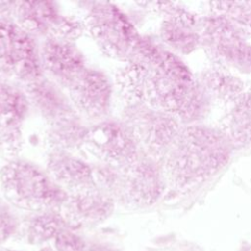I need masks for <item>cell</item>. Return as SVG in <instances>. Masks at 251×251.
I'll list each match as a JSON object with an SVG mask.
<instances>
[{
  "label": "cell",
  "instance_id": "obj_27",
  "mask_svg": "<svg viewBox=\"0 0 251 251\" xmlns=\"http://www.w3.org/2000/svg\"><path fill=\"white\" fill-rule=\"evenodd\" d=\"M55 251H85L86 243L84 239L78 235L75 228L69 226L65 228L54 239Z\"/></svg>",
  "mask_w": 251,
  "mask_h": 251
},
{
  "label": "cell",
  "instance_id": "obj_12",
  "mask_svg": "<svg viewBox=\"0 0 251 251\" xmlns=\"http://www.w3.org/2000/svg\"><path fill=\"white\" fill-rule=\"evenodd\" d=\"M39 59L44 76L67 90L86 69V59L75 42L56 37L39 40Z\"/></svg>",
  "mask_w": 251,
  "mask_h": 251
},
{
  "label": "cell",
  "instance_id": "obj_8",
  "mask_svg": "<svg viewBox=\"0 0 251 251\" xmlns=\"http://www.w3.org/2000/svg\"><path fill=\"white\" fill-rule=\"evenodd\" d=\"M141 155L132 132L120 118L110 117L89 126L82 147L86 160L122 169Z\"/></svg>",
  "mask_w": 251,
  "mask_h": 251
},
{
  "label": "cell",
  "instance_id": "obj_3",
  "mask_svg": "<svg viewBox=\"0 0 251 251\" xmlns=\"http://www.w3.org/2000/svg\"><path fill=\"white\" fill-rule=\"evenodd\" d=\"M195 83L196 78L180 57L163 47L158 57L144 67L140 103L176 117Z\"/></svg>",
  "mask_w": 251,
  "mask_h": 251
},
{
  "label": "cell",
  "instance_id": "obj_9",
  "mask_svg": "<svg viewBox=\"0 0 251 251\" xmlns=\"http://www.w3.org/2000/svg\"><path fill=\"white\" fill-rule=\"evenodd\" d=\"M167 180L162 163L141 155L135 162L121 169L113 198L126 209H143L157 203L163 196Z\"/></svg>",
  "mask_w": 251,
  "mask_h": 251
},
{
  "label": "cell",
  "instance_id": "obj_18",
  "mask_svg": "<svg viewBox=\"0 0 251 251\" xmlns=\"http://www.w3.org/2000/svg\"><path fill=\"white\" fill-rule=\"evenodd\" d=\"M90 124L77 114L47 126L45 144L49 151L67 152L82 157V147Z\"/></svg>",
  "mask_w": 251,
  "mask_h": 251
},
{
  "label": "cell",
  "instance_id": "obj_28",
  "mask_svg": "<svg viewBox=\"0 0 251 251\" xmlns=\"http://www.w3.org/2000/svg\"><path fill=\"white\" fill-rule=\"evenodd\" d=\"M0 251H15V250H10V249H0ZM40 251H55L54 248H50L49 246L42 248Z\"/></svg>",
  "mask_w": 251,
  "mask_h": 251
},
{
  "label": "cell",
  "instance_id": "obj_20",
  "mask_svg": "<svg viewBox=\"0 0 251 251\" xmlns=\"http://www.w3.org/2000/svg\"><path fill=\"white\" fill-rule=\"evenodd\" d=\"M196 79L212 101L227 106L245 91L244 82L236 74L215 66L203 70Z\"/></svg>",
  "mask_w": 251,
  "mask_h": 251
},
{
  "label": "cell",
  "instance_id": "obj_6",
  "mask_svg": "<svg viewBox=\"0 0 251 251\" xmlns=\"http://www.w3.org/2000/svg\"><path fill=\"white\" fill-rule=\"evenodd\" d=\"M120 119L132 132L141 153L160 162L182 127L174 115L144 103L125 104Z\"/></svg>",
  "mask_w": 251,
  "mask_h": 251
},
{
  "label": "cell",
  "instance_id": "obj_26",
  "mask_svg": "<svg viewBox=\"0 0 251 251\" xmlns=\"http://www.w3.org/2000/svg\"><path fill=\"white\" fill-rule=\"evenodd\" d=\"M21 222L13 207L4 199H0V244L17 233Z\"/></svg>",
  "mask_w": 251,
  "mask_h": 251
},
{
  "label": "cell",
  "instance_id": "obj_1",
  "mask_svg": "<svg viewBox=\"0 0 251 251\" xmlns=\"http://www.w3.org/2000/svg\"><path fill=\"white\" fill-rule=\"evenodd\" d=\"M232 149L221 129L201 124L182 126L161 161L167 184L185 191L208 180L228 163Z\"/></svg>",
  "mask_w": 251,
  "mask_h": 251
},
{
  "label": "cell",
  "instance_id": "obj_22",
  "mask_svg": "<svg viewBox=\"0 0 251 251\" xmlns=\"http://www.w3.org/2000/svg\"><path fill=\"white\" fill-rule=\"evenodd\" d=\"M210 14L220 16L229 23L246 39L251 38V2H209Z\"/></svg>",
  "mask_w": 251,
  "mask_h": 251
},
{
  "label": "cell",
  "instance_id": "obj_21",
  "mask_svg": "<svg viewBox=\"0 0 251 251\" xmlns=\"http://www.w3.org/2000/svg\"><path fill=\"white\" fill-rule=\"evenodd\" d=\"M69 224L59 211L31 213L20 226L24 239L29 244H41L54 240Z\"/></svg>",
  "mask_w": 251,
  "mask_h": 251
},
{
  "label": "cell",
  "instance_id": "obj_10",
  "mask_svg": "<svg viewBox=\"0 0 251 251\" xmlns=\"http://www.w3.org/2000/svg\"><path fill=\"white\" fill-rule=\"evenodd\" d=\"M114 89V81L105 72L87 66L67 93L76 114L91 125L111 117Z\"/></svg>",
  "mask_w": 251,
  "mask_h": 251
},
{
  "label": "cell",
  "instance_id": "obj_4",
  "mask_svg": "<svg viewBox=\"0 0 251 251\" xmlns=\"http://www.w3.org/2000/svg\"><path fill=\"white\" fill-rule=\"evenodd\" d=\"M87 5L82 18L85 32L105 56L126 62L141 35L131 20L114 3L96 1Z\"/></svg>",
  "mask_w": 251,
  "mask_h": 251
},
{
  "label": "cell",
  "instance_id": "obj_13",
  "mask_svg": "<svg viewBox=\"0 0 251 251\" xmlns=\"http://www.w3.org/2000/svg\"><path fill=\"white\" fill-rule=\"evenodd\" d=\"M29 106L22 87L0 80V154L17 158L24 145L23 128Z\"/></svg>",
  "mask_w": 251,
  "mask_h": 251
},
{
  "label": "cell",
  "instance_id": "obj_11",
  "mask_svg": "<svg viewBox=\"0 0 251 251\" xmlns=\"http://www.w3.org/2000/svg\"><path fill=\"white\" fill-rule=\"evenodd\" d=\"M155 12L162 16L159 36L164 48L179 56L188 55L200 47L201 17L173 2H157Z\"/></svg>",
  "mask_w": 251,
  "mask_h": 251
},
{
  "label": "cell",
  "instance_id": "obj_23",
  "mask_svg": "<svg viewBox=\"0 0 251 251\" xmlns=\"http://www.w3.org/2000/svg\"><path fill=\"white\" fill-rule=\"evenodd\" d=\"M211 102L212 100L196 79L188 100L176 118L181 126L198 125L209 113Z\"/></svg>",
  "mask_w": 251,
  "mask_h": 251
},
{
  "label": "cell",
  "instance_id": "obj_7",
  "mask_svg": "<svg viewBox=\"0 0 251 251\" xmlns=\"http://www.w3.org/2000/svg\"><path fill=\"white\" fill-rule=\"evenodd\" d=\"M42 75L39 40L14 23L0 20V80L23 87Z\"/></svg>",
  "mask_w": 251,
  "mask_h": 251
},
{
  "label": "cell",
  "instance_id": "obj_16",
  "mask_svg": "<svg viewBox=\"0 0 251 251\" xmlns=\"http://www.w3.org/2000/svg\"><path fill=\"white\" fill-rule=\"evenodd\" d=\"M44 169L52 180L68 194L96 189L92 163L79 155L49 151Z\"/></svg>",
  "mask_w": 251,
  "mask_h": 251
},
{
  "label": "cell",
  "instance_id": "obj_2",
  "mask_svg": "<svg viewBox=\"0 0 251 251\" xmlns=\"http://www.w3.org/2000/svg\"><path fill=\"white\" fill-rule=\"evenodd\" d=\"M0 191L12 207L31 213L59 211L68 197L44 168L20 157L0 169Z\"/></svg>",
  "mask_w": 251,
  "mask_h": 251
},
{
  "label": "cell",
  "instance_id": "obj_5",
  "mask_svg": "<svg viewBox=\"0 0 251 251\" xmlns=\"http://www.w3.org/2000/svg\"><path fill=\"white\" fill-rule=\"evenodd\" d=\"M200 47L213 66L251 75V44L227 21L209 14L199 21Z\"/></svg>",
  "mask_w": 251,
  "mask_h": 251
},
{
  "label": "cell",
  "instance_id": "obj_14",
  "mask_svg": "<svg viewBox=\"0 0 251 251\" xmlns=\"http://www.w3.org/2000/svg\"><path fill=\"white\" fill-rule=\"evenodd\" d=\"M62 13L54 1H0V20H7L38 40L52 35Z\"/></svg>",
  "mask_w": 251,
  "mask_h": 251
},
{
  "label": "cell",
  "instance_id": "obj_15",
  "mask_svg": "<svg viewBox=\"0 0 251 251\" xmlns=\"http://www.w3.org/2000/svg\"><path fill=\"white\" fill-rule=\"evenodd\" d=\"M115 199L98 189L68 194L59 212L70 226L91 227L104 223L115 211Z\"/></svg>",
  "mask_w": 251,
  "mask_h": 251
},
{
  "label": "cell",
  "instance_id": "obj_25",
  "mask_svg": "<svg viewBox=\"0 0 251 251\" xmlns=\"http://www.w3.org/2000/svg\"><path fill=\"white\" fill-rule=\"evenodd\" d=\"M85 32V26L82 19L72 15H62L51 37L75 42Z\"/></svg>",
  "mask_w": 251,
  "mask_h": 251
},
{
  "label": "cell",
  "instance_id": "obj_17",
  "mask_svg": "<svg viewBox=\"0 0 251 251\" xmlns=\"http://www.w3.org/2000/svg\"><path fill=\"white\" fill-rule=\"evenodd\" d=\"M22 88L29 110H33L47 126L76 114L67 90L44 75Z\"/></svg>",
  "mask_w": 251,
  "mask_h": 251
},
{
  "label": "cell",
  "instance_id": "obj_24",
  "mask_svg": "<svg viewBox=\"0 0 251 251\" xmlns=\"http://www.w3.org/2000/svg\"><path fill=\"white\" fill-rule=\"evenodd\" d=\"M91 163L96 189L103 191L113 197L120 179L121 168L101 163Z\"/></svg>",
  "mask_w": 251,
  "mask_h": 251
},
{
  "label": "cell",
  "instance_id": "obj_19",
  "mask_svg": "<svg viewBox=\"0 0 251 251\" xmlns=\"http://www.w3.org/2000/svg\"><path fill=\"white\" fill-rule=\"evenodd\" d=\"M221 131L233 149L251 146V89H245L227 106Z\"/></svg>",
  "mask_w": 251,
  "mask_h": 251
}]
</instances>
